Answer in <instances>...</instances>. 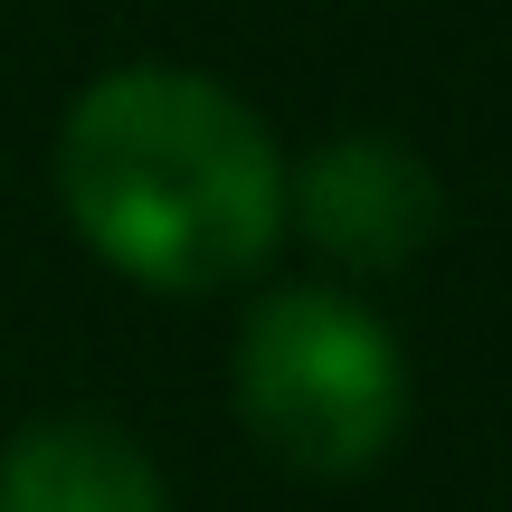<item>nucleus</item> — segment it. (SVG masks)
<instances>
[{
    "label": "nucleus",
    "instance_id": "4",
    "mask_svg": "<svg viewBox=\"0 0 512 512\" xmlns=\"http://www.w3.org/2000/svg\"><path fill=\"white\" fill-rule=\"evenodd\" d=\"M0 512H171V494L124 427L38 418L0 446Z\"/></svg>",
    "mask_w": 512,
    "mask_h": 512
},
{
    "label": "nucleus",
    "instance_id": "1",
    "mask_svg": "<svg viewBox=\"0 0 512 512\" xmlns=\"http://www.w3.org/2000/svg\"><path fill=\"white\" fill-rule=\"evenodd\" d=\"M57 200L114 275L219 294L285 238V152L219 76L114 67L57 124Z\"/></svg>",
    "mask_w": 512,
    "mask_h": 512
},
{
    "label": "nucleus",
    "instance_id": "2",
    "mask_svg": "<svg viewBox=\"0 0 512 512\" xmlns=\"http://www.w3.org/2000/svg\"><path fill=\"white\" fill-rule=\"evenodd\" d=\"M238 418L294 475H370L408 427V351L361 294L275 285L238 332Z\"/></svg>",
    "mask_w": 512,
    "mask_h": 512
},
{
    "label": "nucleus",
    "instance_id": "3",
    "mask_svg": "<svg viewBox=\"0 0 512 512\" xmlns=\"http://www.w3.org/2000/svg\"><path fill=\"white\" fill-rule=\"evenodd\" d=\"M285 228H304V247L342 275H389L437 247L446 181L399 133H332L285 171Z\"/></svg>",
    "mask_w": 512,
    "mask_h": 512
}]
</instances>
